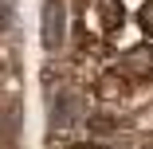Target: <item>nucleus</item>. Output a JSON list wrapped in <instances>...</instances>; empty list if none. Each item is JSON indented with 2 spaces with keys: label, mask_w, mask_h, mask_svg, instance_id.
I'll return each instance as SVG.
<instances>
[{
  "label": "nucleus",
  "mask_w": 153,
  "mask_h": 149,
  "mask_svg": "<svg viewBox=\"0 0 153 149\" xmlns=\"http://www.w3.org/2000/svg\"><path fill=\"white\" fill-rule=\"evenodd\" d=\"M122 71L130 79H153V43H134L122 55Z\"/></svg>",
  "instance_id": "3"
},
{
  "label": "nucleus",
  "mask_w": 153,
  "mask_h": 149,
  "mask_svg": "<svg viewBox=\"0 0 153 149\" xmlns=\"http://www.w3.org/2000/svg\"><path fill=\"white\" fill-rule=\"evenodd\" d=\"M75 149H98V145H75Z\"/></svg>",
  "instance_id": "7"
},
{
  "label": "nucleus",
  "mask_w": 153,
  "mask_h": 149,
  "mask_svg": "<svg viewBox=\"0 0 153 149\" xmlns=\"http://www.w3.org/2000/svg\"><path fill=\"white\" fill-rule=\"evenodd\" d=\"M94 98L98 102H126L130 98V75L126 71H102L94 79Z\"/></svg>",
  "instance_id": "2"
},
{
  "label": "nucleus",
  "mask_w": 153,
  "mask_h": 149,
  "mask_svg": "<svg viewBox=\"0 0 153 149\" xmlns=\"http://www.w3.org/2000/svg\"><path fill=\"white\" fill-rule=\"evenodd\" d=\"M137 24H141V32L153 39V0H145V4L137 8Z\"/></svg>",
  "instance_id": "5"
},
{
  "label": "nucleus",
  "mask_w": 153,
  "mask_h": 149,
  "mask_svg": "<svg viewBox=\"0 0 153 149\" xmlns=\"http://www.w3.org/2000/svg\"><path fill=\"white\" fill-rule=\"evenodd\" d=\"M63 39H67V8H63V0H47L43 4V47L59 51Z\"/></svg>",
  "instance_id": "1"
},
{
  "label": "nucleus",
  "mask_w": 153,
  "mask_h": 149,
  "mask_svg": "<svg viewBox=\"0 0 153 149\" xmlns=\"http://www.w3.org/2000/svg\"><path fill=\"white\" fill-rule=\"evenodd\" d=\"M122 24H126V8H122L118 0H106V4H102V27H106V32H118Z\"/></svg>",
  "instance_id": "4"
},
{
  "label": "nucleus",
  "mask_w": 153,
  "mask_h": 149,
  "mask_svg": "<svg viewBox=\"0 0 153 149\" xmlns=\"http://www.w3.org/2000/svg\"><path fill=\"white\" fill-rule=\"evenodd\" d=\"M4 24H8V4L0 0V27H4Z\"/></svg>",
  "instance_id": "6"
}]
</instances>
